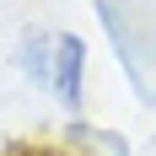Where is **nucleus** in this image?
<instances>
[{"instance_id": "f257e3e1", "label": "nucleus", "mask_w": 156, "mask_h": 156, "mask_svg": "<svg viewBox=\"0 0 156 156\" xmlns=\"http://www.w3.org/2000/svg\"><path fill=\"white\" fill-rule=\"evenodd\" d=\"M81 65H86L81 38L59 32V38H54V59H48V86H54V97H59L65 108H76V102H81Z\"/></svg>"}, {"instance_id": "f03ea898", "label": "nucleus", "mask_w": 156, "mask_h": 156, "mask_svg": "<svg viewBox=\"0 0 156 156\" xmlns=\"http://www.w3.org/2000/svg\"><path fill=\"white\" fill-rule=\"evenodd\" d=\"M48 59H54V38L48 32H27V43H22V70L38 81H48Z\"/></svg>"}]
</instances>
